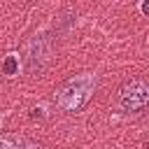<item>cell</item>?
Returning a JSON list of instances; mask_svg holds the SVG:
<instances>
[{
  "mask_svg": "<svg viewBox=\"0 0 149 149\" xmlns=\"http://www.w3.org/2000/svg\"><path fill=\"white\" fill-rule=\"evenodd\" d=\"M93 91H95V74L81 72V74L68 79V81L56 91L54 102H56L63 112H77V109H81V107L88 102V98L93 95Z\"/></svg>",
  "mask_w": 149,
  "mask_h": 149,
  "instance_id": "1",
  "label": "cell"
},
{
  "mask_svg": "<svg viewBox=\"0 0 149 149\" xmlns=\"http://www.w3.org/2000/svg\"><path fill=\"white\" fill-rule=\"evenodd\" d=\"M149 102V86L142 79H130L121 86L116 95V105L123 112H142Z\"/></svg>",
  "mask_w": 149,
  "mask_h": 149,
  "instance_id": "2",
  "label": "cell"
},
{
  "mask_svg": "<svg viewBox=\"0 0 149 149\" xmlns=\"http://www.w3.org/2000/svg\"><path fill=\"white\" fill-rule=\"evenodd\" d=\"M51 61V40L47 35H35L33 40H28L26 44V63H28V72H42L44 65Z\"/></svg>",
  "mask_w": 149,
  "mask_h": 149,
  "instance_id": "3",
  "label": "cell"
},
{
  "mask_svg": "<svg viewBox=\"0 0 149 149\" xmlns=\"http://www.w3.org/2000/svg\"><path fill=\"white\" fill-rule=\"evenodd\" d=\"M19 72V56L16 54H9L5 56V63H2V74H16Z\"/></svg>",
  "mask_w": 149,
  "mask_h": 149,
  "instance_id": "4",
  "label": "cell"
},
{
  "mask_svg": "<svg viewBox=\"0 0 149 149\" xmlns=\"http://www.w3.org/2000/svg\"><path fill=\"white\" fill-rule=\"evenodd\" d=\"M0 149H16V140L14 137H0Z\"/></svg>",
  "mask_w": 149,
  "mask_h": 149,
  "instance_id": "5",
  "label": "cell"
},
{
  "mask_svg": "<svg viewBox=\"0 0 149 149\" xmlns=\"http://www.w3.org/2000/svg\"><path fill=\"white\" fill-rule=\"evenodd\" d=\"M23 149H42V147H40V144H33V142H26Z\"/></svg>",
  "mask_w": 149,
  "mask_h": 149,
  "instance_id": "6",
  "label": "cell"
}]
</instances>
